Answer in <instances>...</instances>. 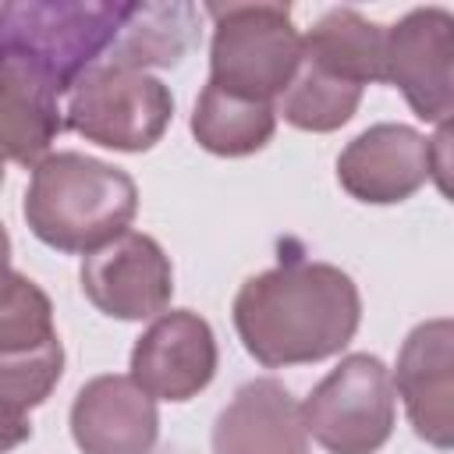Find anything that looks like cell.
<instances>
[{"label":"cell","mask_w":454,"mask_h":454,"mask_svg":"<svg viewBox=\"0 0 454 454\" xmlns=\"http://www.w3.org/2000/svg\"><path fill=\"white\" fill-rule=\"evenodd\" d=\"M71 436L82 454H153L160 440L156 401L131 376H92L71 401Z\"/></svg>","instance_id":"obj_12"},{"label":"cell","mask_w":454,"mask_h":454,"mask_svg":"<svg viewBox=\"0 0 454 454\" xmlns=\"http://www.w3.org/2000/svg\"><path fill=\"white\" fill-rule=\"evenodd\" d=\"M301 57L365 89L383 82V25L355 7H333L301 35Z\"/></svg>","instance_id":"obj_16"},{"label":"cell","mask_w":454,"mask_h":454,"mask_svg":"<svg viewBox=\"0 0 454 454\" xmlns=\"http://www.w3.org/2000/svg\"><path fill=\"white\" fill-rule=\"evenodd\" d=\"M60 376H64L60 337H50L46 344L25 351H0V401L18 411L39 408L53 394Z\"/></svg>","instance_id":"obj_20"},{"label":"cell","mask_w":454,"mask_h":454,"mask_svg":"<svg viewBox=\"0 0 454 454\" xmlns=\"http://www.w3.org/2000/svg\"><path fill=\"white\" fill-rule=\"evenodd\" d=\"M340 188L369 206H394L433 181V145L408 124H372L337 156Z\"/></svg>","instance_id":"obj_10"},{"label":"cell","mask_w":454,"mask_h":454,"mask_svg":"<svg viewBox=\"0 0 454 454\" xmlns=\"http://www.w3.org/2000/svg\"><path fill=\"white\" fill-rule=\"evenodd\" d=\"M231 316L259 365H309L351 344L362 323V294L333 262L287 259L248 277L234 294Z\"/></svg>","instance_id":"obj_1"},{"label":"cell","mask_w":454,"mask_h":454,"mask_svg":"<svg viewBox=\"0 0 454 454\" xmlns=\"http://www.w3.org/2000/svg\"><path fill=\"white\" fill-rule=\"evenodd\" d=\"M50 337H57L50 294L14 266H0V351L39 348Z\"/></svg>","instance_id":"obj_19"},{"label":"cell","mask_w":454,"mask_h":454,"mask_svg":"<svg viewBox=\"0 0 454 454\" xmlns=\"http://www.w3.org/2000/svg\"><path fill=\"white\" fill-rule=\"evenodd\" d=\"M64 96L25 60L0 50V160L35 167L64 128Z\"/></svg>","instance_id":"obj_14"},{"label":"cell","mask_w":454,"mask_h":454,"mask_svg":"<svg viewBox=\"0 0 454 454\" xmlns=\"http://www.w3.org/2000/svg\"><path fill=\"white\" fill-rule=\"evenodd\" d=\"M213 326L192 309L160 312L131 348V380L153 401H192L216 376Z\"/></svg>","instance_id":"obj_9"},{"label":"cell","mask_w":454,"mask_h":454,"mask_svg":"<svg viewBox=\"0 0 454 454\" xmlns=\"http://www.w3.org/2000/svg\"><path fill=\"white\" fill-rule=\"evenodd\" d=\"M213 43H209V85L277 103L287 89L298 57L301 32L291 21L287 4H209Z\"/></svg>","instance_id":"obj_4"},{"label":"cell","mask_w":454,"mask_h":454,"mask_svg":"<svg viewBox=\"0 0 454 454\" xmlns=\"http://www.w3.org/2000/svg\"><path fill=\"white\" fill-rule=\"evenodd\" d=\"M277 131V110L273 103L245 99L234 92H223L206 82V89L195 99L192 110V135L195 142L213 156H252L270 145Z\"/></svg>","instance_id":"obj_17"},{"label":"cell","mask_w":454,"mask_h":454,"mask_svg":"<svg viewBox=\"0 0 454 454\" xmlns=\"http://www.w3.org/2000/svg\"><path fill=\"white\" fill-rule=\"evenodd\" d=\"M397 419V394L390 369L369 355L355 351L330 369L301 404L305 433L326 454H376Z\"/></svg>","instance_id":"obj_6"},{"label":"cell","mask_w":454,"mask_h":454,"mask_svg":"<svg viewBox=\"0 0 454 454\" xmlns=\"http://www.w3.org/2000/svg\"><path fill=\"white\" fill-rule=\"evenodd\" d=\"M124 4L92 0H21L0 4V50L39 71L60 96L103 64Z\"/></svg>","instance_id":"obj_3"},{"label":"cell","mask_w":454,"mask_h":454,"mask_svg":"<svg viewBox=\"0 0 454 454\" xmlns=\"http://www.w3.org/2000/svg\"><path fill=\"white\" fill-rule=\"evenodd\" d=\"M0 266H11V234L4 223H0Z\"/></svg>","instance_id":"obj_22"},{"label":"cell","mask_w":454,"mask_h":454,"mask_svg":"<svg viewBox=\"0 0 454 454\" xmlns=\"http://www.w3.org/2000/svg\"><path fill=\"white\" fill-rule=\"evenodd\" d=\"M21 213L43 245L89 255L128 231L138 213V188L128 170L64 149L32 167Z\"/></svg>","instance_id":"obj_2"},{"label":"cell","mask_w":454,"mask_h":454,"mask_svg":"<svg viewBox=\"0 0 454 454\" xmlns=\"http://www.w3.org/2000/svg\"><path fill=\"white\" fill-rule=\"evenodd\" d=\"M199 43V11L184 0L174 4H124L117 35L103 64L149 71L174 67Z\"/></svg>","instance_id":"obj_15"},{"label":"cell","mask_w":454,"mask_h":454,"mask_svg":"<svg viewBox=\"0 0 454 454\" xmlns=\"http://www.w3.org/2000/svg\"><path fill=\"white\" fill-rule=\"evenodd\" d=\"M362 103V85L337 78L333 71L298 57V67L287 82V89L277 96L273 110L298 131H337L344 128Z\"/></svg>","instance_id":"obj_18"},{"label":"cell","mask_w":454,"mask_h":454,"mask_svg":"<svg viewBox=\"0 0 454 454\" xmlns=\"http://www.w3.org/2000/svg\"><path fill=\"white\" fill-rule=\"evenodd\" d=\"M174 117L170 89L149 71L96 64L64 96V128L117 153L153 149Z\"/></svg>","instance_id":"obj_5"},{"label":"cell","mask_w":454,"mask_h":454,"mask_svg":"<svg viewBox=\"0 0 454 454\" xmlns=\"http://www.w3.org/2000/svg\"><path fill=\"white\" fill-rule=\"evenodd\" d=\"M394 394L404 401L408 422L419 440L436 450L454 443V323L447 316L419 323L397 355Z\"/></svg>","instance_id":"obj_11"},{"label":"cell","mask_w":454,"mask_h":454,"mask_svg":"<svg viewBox=\"0 0 454 454\" xmlns=\"http://www.w3.org/2000/svg\"><path fill=\"white\" fill-rule=\"evenodd\" d=\"M213 454H312L301 404L280 380L259 376L234 390L213 422Z\"/></svg>","instance_id":"obj_13"},{"label":"cell","mask_w":454,"mask_h":454,"mask_svg":"<svg viewBox=\"0 0 454 454\" xmlns=\"http://www.w3.org/2000/svg\"><path fill=\"white\" fill-rule=\"evenodd\" d=\"M82 294L110 319L138 323L170 305L174 266L163 245L142 231H124L103 248L89 252L78 270Z\"/></svg>","instance_id":"obj_8"},{"label":"cell","mask_w":454,"mask_h":454,"mask_svg":"<svg viewBox=\"0 0 454 454\" xmlns=\"http://www.w3.org/2000/svg\"><path fill=\"white\" fill-rule=\"evenodd\" d=\"M32 436V422L28 411H18L11 404L0 401V454H11L14 447H21Z\"/></svg>","instance_id":"obj_21"},{"label":"cell","mask_w":454,"mask_h":454,"mask_svg":"<svg viewBox=\"0 0 454 454\" xmlns=\"http://www.w3.org/2000/svg\"><path fill=\"white\" fill-rule=\"evenodd\" d=\"M454 14L415 7L383 28V82L401 89L415 117L447 124L454 110Z\"/></svg>","instance_id":"obj_7"},{"label":"cell","mask_w":454,"mask_h":454,"mask_svg":"<svg viewBox=\"0 0 454 454\" xmlns=\"http://www.w3.org/2000/svg\"><path fill=\"white\" fill-rule=\"evenodd\" d=\"M0 184H4V160H0Z\"/></svg>","instance_id":"obj_23"}]
</instances>
